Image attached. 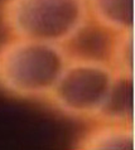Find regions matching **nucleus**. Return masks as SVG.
<instances>
[{
	"mask_svg": "<svg viewBox=\"0 0 135 150\" xmlns=\"http://www.w3.org/2000/svg\"><path fill=\"white\" fill-rule=\"evenodd\" d=\"M67 62L60 44L15 38L0 45V88L23 98L48 96Z\"/></svg>",
	"mask_w": 135,
	"mask_h": 150,
	"instance_id": "1",
	"label": "nucleus"
},
{
	"mask_svg": "<svg viewBox=\"0 0 135 150\" xmlns=\"http://www.w3.org/2000/svg\"><path fill=\"white\" fill-rule=\"evenodd\" d=\"M86 0H4L1 20L15 38L62 44L86 25Z\"/></svg>",
	"mask_w": 135,
	"mask_h": 150,
	"instance_id": "2",
	"label": "nucleus"
},
{
	"mask_svg": "<svg viewBox=\"0 0 135 150\" xmlns=\"http://www.w3.org/2000/svg\"><path fill=\"white\" fill-rule=\"evenodd\" d=\"M116 73L105 62L76 58L68 59L48 97L66 115L97 117L115 82Z\"/></svg>",
	"mask_w": 135,
	"mask_h": 150,
	"instance_id": "3",
	"label": "nucleus"
},
{
	"mask_svg": "<svg viewBox=\"0 0 135 150\" xmlns=\"http://www.w3.org/2000/svg\"><path fill=\"white\" fill-rule=\"evenodd\" d=\"M77 148L88 150H131L134 148L133 122L104 121L102 125L88 131Z\"/></svg>",
	"mask_w": 135,
	"mask_h": 150,
	"instance_id": "4",
	"label": "nucleus"
},
{
	"mask_svg": "<svg viewBox=\"0 0 135 150\" xmlns=\"http://www.w3.org/2000/svg\"><path fill=\"white\" fill-rule=\"evenodd\" d=\"M133 0H86L87 9L102 27L123 33L134 29Z\"/></svg>",
	"mask_w": 135,
	"mask_h": 150,
	"instance_id": "5",
	"label": "nucleus"
},
{
	"mask_svg": "<svg viewBox=\"0 0 135 150\" xmlns=\"http://www.w3.org/2000/svg\"><path fill=\"white\" fill-rule=\"evenodd\" d=\"M97 117L102 121L133 122V76L116 73L111 92Z\"/></svg>",
	"mask_w": 135,
	"mask_h": 150,
	"instance_id": "6",
	"label": "nucleus"
},
{
	"mask_svg": "<svg viewBox=\"0 0 135 150\" xmlns=\"http://www.w3.org/2000/svg\"><path fill=\"white\" fill-rule=\"evenodd\" d=\"M115 73L133 76V30L119 33L112 48V66Z\"/></svg>",
	"mask_w": 135,
	"mask_h": 150,
	"instance_id": "7",
	"label": "nucleus"
}]
</instances>
